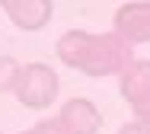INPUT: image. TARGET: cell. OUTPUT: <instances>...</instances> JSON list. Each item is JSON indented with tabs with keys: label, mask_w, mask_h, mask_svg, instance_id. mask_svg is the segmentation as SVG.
I'll use <instances>...</instances> for the list:
<instances>
[{
	"label": "cell",
	"mask_w": 150,
	"mask_h": 134,
	"mask_svg": "<svg viewBox=\"0 0 150 134\" xmlns=\"http://www.w3.org/2000/svg\"><path fill=\"white\" fill-rule=\"evenodd\" d=\"M58 58L74 70H83L90 77H109V73H125L134 61V45L118 32H80L70 29L58 38L54 45Z\"/></svg>",
	"instance_id": "1"
},
{
	"label": "cell",
	"mask_w": 150,
	"mask_h": 134,
	"mask_svg": "<svg viewBox=\"0 0 150 134\" xmlns=\"http://www.w3.org/2000/svg\"><path fill=\"white\" fill-rule=\"evenodd\" d=\"M58 90H61V80L48 64H23L13 96L26 109H48L58 99Z\"/></svg>",
	"instance_id": "2"
},
{
	"label": "cell",
	"mask_w": 150,
	"mask_h": 134,
	"mask_svg": "<svg viewBox=\"0 0 150 134\" xmlns=\"http://www.w3.org/2000/svg\"><path fill=\"white\" fill-rule=\"evenodd\" d=\"M121 96L134 115L150 125V61H131L121 73Z\"/></svg>",
	"instance_id": "3"
},
{
	"label": "cell",
	"mask_w": 150,
	"mask_h": 134,
	"mask_svg": "<svg viewBox=\"0 0 150 134\" xmlns=\"http://www.w3.org/2000/svg\"><path fill=\"white\" fill-rule=\"evenodd\" d=\"M115 32L128 38L131 45H147L150 42V0L125 3L115 13Z\"/></svg>",
	"instance_id": "4"
},
{
	"label": "cell",
	"mask_w": 150,
	"mask_h": 134,
	"mask_svg": "<svg viewBox=\"0 0 150 134\" xmlns=\"http://www.w3.org/2000/svg\"><path fill=\"white\" fill-rule=\"evenodd\" d=\"M0 10L6 13V19L26 32H35L42 26H48L51 19V0H0Z\"/></svg>",
	"instance_id": "5"
},
{
	"label": "cell",
	"mask_w": 150,
	"mask_h": 134,
	"mask_svg": "<svg viewBox=\"0 0 150 134\" xmlns=\"http://www.w3.org/2000/svg\"><path fill=\"white\" fill-rule=\"evenodd\" d=\"M58 118L67 128V134H96L102 125V115L90 99H67L64 109L58 112Z\"/></svg>",
	"instance_id": "6"
},
{
	"label": "cell",
	"mask_w": 150,
	"mask_h": 134,
	"mask_svg": "<svg viewBox=\"0 0 150 134\" xmlns=\"http://www.w3.org/2000/svg\"><path fill=\"white\" fill-rule=\"evenodd\" d=\"M19 70H23V64H16L13 58H0V93H13L16 90Z\"/></svg>",
	"instance_id": "7"
},
{
	"label": "cell",
	"mask_w": 150,
	"mask_h": 134,
	"mask_svg": "<svg viewBox=\"0 0 150 134\" xmlns=\"http://www.w3.org/2000/svg\"><path fill=\"white\" fill-rule=\"evenodd\" d=\"M29 134H67V128L61 125V118H45V121H38Z\"/></svg>",
	"instance_id": "8"
},
{
	"label": "cell",
	"mask_w": 150,
	"mask_h": 134,
	"mask_svg": "<svg viewBox=\"0 0 150 134\" xmlns=\"http://www.w3.org/2000/svg\"><path fill=\"white\" fill-rule=\"evenodd\" d=\"M118 134H150V125H147V121H141V118H134V121L121 125Z\"/></svg>",
	"instance_id": "9"
},
{
	"label": "cell",
	"mask_w": 150,
	"mask_h": 134,
	"mask_svg": "<svg viewBox=\"0 0 150 134\" xmlns=\"http://www.w3.org/2000/svg\"><path fill=\"white\" fill-rule=\"evenodd\" d=\"M26 134H29V131H26Z\"/></svg>",
	"instance_id": "10"
}]
</instances>
